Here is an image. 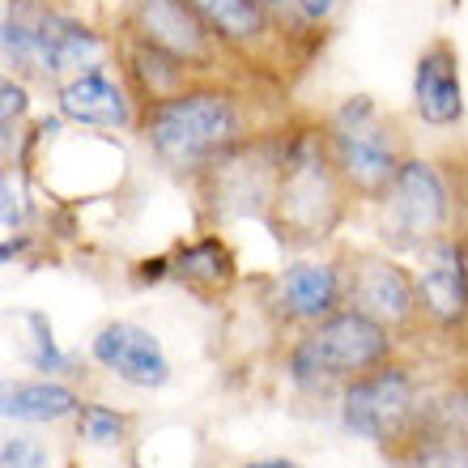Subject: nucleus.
I'll return each mask as SVG.
<instances>
[{"label": "nucleus", "mask_w": 468, "mask_h": 468, "mask_svg": "<svg viewBox=\"0 0 468 468\" xmlns=\"http://www.w3.org/2000/svg\"><path fill=\"white\" fill-rule=\"evenodd\" d=\"M413 112L431 128H456L464 120L460 51L447 38H434L413 64Z\"/></svg>", "instance_id": "obj_13"}, {"label": "nucleus", "mask_w": 468, "mask_h": 468, "mask_svg": "<svg viewBox=\"0 0 468 468\" xmlns=\"http://www.w3.org/2000/svg\"><path fill=\"white\" fill-rule=\"evenodd\" d=\"M234 272H239V264H234V251L222 234H205V239L179 243L171 251V277L197 294H222L234 282Z\"/></svg>", "instance_id": "obj_19"}, {"label": "nucleus", "mask_w": 468, "mask_h": 468, "mask_svg": "<svg viewBox=\"0 0 468 468\" xmlns=\"http://www.w3.org/2000/svg\"><path fill=\"white\" fill-rule=\"evenodd\" d=\"M128 30H133V38L149 43V48L184 60L192 73L218 69V56L226 51L222 38L213 35L205 26V17L192 9V0H133Z\"/></svg>", "instance_id": "obj_8"}, {"label": "nucleus", "mask_w": 468, "mask_h": 468, "mask_svg": "<svg viewBox=\"0 0 468 468\" xmlns=\"http://www.w3.org/2000/svg\"><path fill=\"white\" fill-rule=\"evenodd\" d=\"M26 213H30L26 184L13 175V166H5V179H0V226H5V234H22Z\"/></svg>", "instance_id": "obj_25"}, {"label": "nucleus", "mask_w": 468, "mask_h": 468, "mask_svg": "<svg viewBox=\"0 0 468 468\" xmlns=\"http://www.w3.org/2000/svg\"><path fill=\"white\" fill-rule=\"evenodd\" d=\"M333 9H336V0H294V13L303 17V22H328L333 17Z\"/></svg>", "instance_id": "obj_27"}, {"label": "nucleus", "mask_w": 468, "mask_h": 468, "mask_svg": "<svg viewBox=\"0 0 468 468\" xmlns=\"http://www.w3.org/2000/svg\"><path fill=\"white\" fill-rule=\"evenodd\" d=\"M452 5H456V0H452Z\"/></svg>", "instance_id": "obj_30"}, {"label": "nucleus", "mask_w": 468, "mask_h": 468, "mask_svg": "<svg viewBox=\"0 0 468 468\" xmlns=\"http://www.w3.org/2000/svg\"><path fill=\"white\" fill-rule=\"evenodd\" d=\"M277 175H282V136L272 141H243L239 149L222 154L197 175L209 200V213L218 222L230 218H260L269 222L272 197H277Z\"/></svg>", "instance_id": "obj_5"}, {"label": "nucleus", "mask_w": 468, "mask_h": 468, "mask_svg": "<svg viewBox=\"0 0 468 468\" xmlns=\"http://www.w3.org/2000/svg\"><path fill=\"white\" fill-rule=\"evenodd\" d=\"M56 17L51 0H5L0 13V56L9 77H38L43 81V38Z\"/></svg>", "instance_id": "obj_15"}, {"label": "nucleus", "mask_w": 468, "mask_h": 468, "mask_svg": "<svg viewBox=\"0 0 468 468\" xmlns=\"http://www.w3.org/2000/svg\"><path fill=\"white\" fill-rule=\"evenodd\" d=\"M192 9L222 38L226 51H256L277 30V13L264 0H192Z\"/></svg>", "instance_id": "obj_16"}, {"label": "nucleus", "mask_w": 468, "mask_h": 468, "mask_svg": "<svg viewBox=\"0 0 468 468\" xmlns=\"http://www.w3.org/2000/svg\"><path fill=\"white\" fill-rule=\"evenodd\" d=\"M303 341H307L311 357L320 362V370L328 375L333 388L336 383L346 388L349 379H362L370 370H379L396 354L392 328L370 320L367 311H357V307H341L324 324H311L307 333H303Z\"/></svg>", "instance_id": "obj_7"}, {"label": "nucleus", "mask_w": 468, "mask_h": 468, "mask_svg": "<svg viewBox=\"0 0 468 468\" xmlns=\"http://www.w3.org/2000/svg\"><path fill=\"white\" fill-rule=\"evenodd\" d=\"M418 379L400 362H383L362 379L341 388V426L354 439L370 443H400L418 426Z\"/></svg>", "instance_id": "obj_6"}, {"label": "nucleus", "mask_w": 468, "mask_h": 468, "mask_svg": "<svg viewBox=\"0 0 468 468\" xmlns=\"http://www.w3.org/2000/svg\"><path fill=\"white\" fill-rule=\"evenodd\" d=\"M277 303L285 320L324 324L346 307V269L333 260H294L277 277Z\"/></svg>", "instance_id": "obj_14"}, {"label": "nucleus", "mask_w": 468, "mask_h": 468, "mask_svg": "<svg viewBox=\"0 0 468 468\" xmlns=\"http://www.w3.org/2000/svg\"><path fill=\"white\" fill-rule=\"evenodd\" d=\"M22 324H26V346H22L26 367L38 370L43 379H51V375H69L73 357H69L60 346H56V336H51V320H48V315H43V311H26Z\"/></svg>", "instance_id": "obj_21"}, {"label": "nucleus", "mask_w": 468, "mask_h": 468, "mask_svg": "<svg viewBox=\"0 0 468 468\" xmlns=\"http://www.w3.org/2000/svg\"><path fill=\"white\" fill-rule=\"evenodd\" d=\"M324 136H328V154H333L336 175L349 187V197L379 205L400 171V162H405L392 120H383L375 99L354 94L324 120Z\"/></svg>", "instance_id": "obj_3"}, {"label": "nucleus", "mask_w": 468, "mask_h": 468, "mask_svg": "<svg viewBox=\"0 0 468 468\" xmlns=\"http://www.w3.org/2000/svg\"><path fill=\"white\" fill-rule=\"evenodd\" d=\"M81 405L86 400L69 383H56V379H17L0 396L5 421H30V426H51V421L77 418Z\"/></svg>", "instance_id": "obj_18"}, {"label": "nucleus", "mask_w": 468, "mask_h": 468, "mask_svg": "<svg viewBox=\"0 0 468 468\" xmlns=\"http://www.w3.org/2000/svg\"><path fill=\"white\" fill-rule=\"evenodd\" d=\"M30 112V90L22 77H5L0 81V128H5V158H9L13 141H17V123Z\"/></svg>", "instance_id": "obj_24"}, {"label": "nucleus", "mask_w": 468, "mask_h": 468, "mask_svg": "<svg viewBox=\"0 0 468 468\" xmlns=\"http://www.w3.org/2000/svg\"><path fill=\"white\" fill-rule=\"evenodd\" d=\"M452 222V192L431 158H405L379 200V234L396 251H421L443 239Z\"/></svg>", "instance_id": "obj_4"}, {"label": "nucleus", "mask_w": 468, "mask_h": 468, "mask_svg": "<svg viewBox=\"0 0 468 468\" xmlns=\"http://www.w3.org/2000/svg\"><path fill=\"white\" fill-rule=\"evenodd\" d=\"M349 187L336 175L324 128L282 133V175L269 209V230L282 247H315L336 230Z\"/></svg>", "instance_id": "obj_2"}, {"label": "nucleus", "mask_w": 468, "mask_h": 468, "mask_svg": "<svg viewBox=\"0 0 468 468\" xmlns=\"http://www.w3.org/2000/svg\"><path fill=\"white\" fill-rule=\"evenodd\" d=\"M123 73H128V86H133V94L141 99V107L171 99V94L192 86V69H187L184 60L149 48L141 38H133L128 51H123Z\"/></svg>", "instance_id": "obj_20"}, {"label": "nucleus", "mask_w": 468, "mask_h": 468, "mask_svg": "<svg viewBox=\"0 0 468 468\" xmlns=\"http://www.w3.org/2000/svg\"><path fill=\"white\" fill-rule=\"evenodd\" d=\"M136 128L162 166L192 175L251 141L243 94L230 86H187L171 99L149 102L136 115Z\"/></svg>", "instance_id": "obj_1"}, {"label": "nucleus", "mask_w": 468, "mask_h": 468, "mask_svg": "<svg viewBox=\"0 0 468 468\" xmlns=\"http://www.w3.org/2000/svg\"><path fill=\"white\" fill-rule=\"evenodd\" d=\"M77 426H81V439H90L94 447H115L128 434V418L120 409H107V405H81Z\"/></svg>", "instance_id": "obj_23"}, {"label": "nucleus", "mask_w": 468, "mask_h": 468, "mask_svg": "<svg viewBox=\"0 0 468 468\" xmlns=\"http://www.w3.org/2000/svg\"><path fill=\"white\" fill-rule=\"evenodd\" d=\"M272 13H285V9H294V0H264Z\"/></svg>", "instance_id": "obj_29"}, {"label": "nucleus", "mask_w": 468, "mask_h": 468, "mask_svg": "<svg viewBox=\"0 0 468 468\" xmlns=\"http://www.w3.org/2000/svg\"><path fill=\"white\" fill-rule=\"evenodd\" d=\"M409 447H413V468H468V439L456 434L413 431Z\"/></svg>", "instance_id": "obj_22"}, {"label": "nucleus", "mask_w": 468, "mask_h": 468, "mask_svg": "<svg viewBox=\"0 0 468 468\" xmlns=\"http://www.w3.org/2000/svg\"><path fill=\"white\" fill-rule=\"evenodd\" d=\"M0 464L5 468H51V456L48 447L30 439V434H9L0 443Z\"/></svg>", "instance_id": "obj_26"}, {"label": "nucleus", "mask_w": 468, "mask_h": 468, "mask_svg": "<svg viewBox=\"0 0 468 468\" xmlns=\"http://www.w3.org/2000/svg\"><path fill=\"white\" fill-rule=\"evenodd\" d=\"M346 307L367 311L370 320L388 324L392 333L413 328L421 320V298H418V277L396 264L392 256H362L349 260L346 269Z\"/></svg>", "instance_id": "obj_9"}, {"label": "nucleus", "mask_w": 468, "mask_h": 468, "mask_svg": "<svg viewBox=\"0 0 468 468\" xmlns=\"http://www.w3.org/2000/svg\"><path fill=\"white\" fill-rule=\"evenodd\" d=\"M247 468H298L294 460H251Z\"/></svg>", "instance_id": "obj_28"}, {"label": "nucleus", "mask_w": 468, "mask_h": 468, "mask_svg": "<svg viewBox=\"0 0 468 468\" xmlns=\"http://www.w3.org/2000/svg\"><path fill=\"white\" fill-rule=\"evenodd\" d=\"M102 51V38L90 30L86 22H77L69 13L56 9L48 26V38H43V81H69V77L94 69Z\"/></svg>", "instance_id": "obj_17"}, {"label": "nucleus", "mask_w": 468, "mask_h": 468, "mask_svg": "<svg viewBox=\"0 0 468 468\" xmlns=\"http://www.w3.org/2000/svg\"><path fill=\"white\" fill-rule=\"evenodd\" d=\"M418 298L421 315L434 328L456 333L468 324V239H434L418 251Z\"/></svg>", "instance_id": "obj_10"}, {"label": "nucleus", "mask_w": 468, "mask_h": 468, "mask_svg": "<svg viewBox=\"0 0 468 468\" xmlns=\"http://www.w3.org/2000/svg\"><path fill=\"white\" fill-rule=\"evenodd\" d=\"M56 112L77 128H133L136 112L128 90L107 73V64H94L86 73L56 86Z\"/></svg>", "instance_id": "obj_12"}, {"label": "nucleus", "mask_w": 468, "mask_h": 468, "mask_svg": "<svg viewBox=\"0 0 468 468\" xmlns=\"http://www.w3.org/2000/svg\"><path fill=\"white\" fill-rule=\"evenodd\" d=\"M90 357L102 370H112L120 383L141 388V392H158L171 383V357L162 349V341L141 324L112 320L102 324L94 341H90Z\"/></svg>", "instance_id": "obj_11"}]
</instances>
